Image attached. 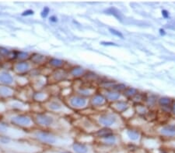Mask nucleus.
Segmentation results:
<instances>
[{"instance_id":"b1692460","label":"nucleus","mask_w":175,"mask_h":153,"mask_svg":"<svg viewBox=\"0 0 175 153\" xmlns=\"http://www.w3.org/2000/svg\"><path fill=\"white\" fill-rule=\"evenodd\" d=\"M127 135L132 140H137L139 138V133L134 130H128L127 132Z\"/></svg>"},{"instance_id":"f03ea898","label":"nucleus","mask_w":175,"mask_h":153,"mask_svg":"<svg viewBox=\"0 0 175 153\" xmlns=\"http://www.w3.org/2000/svg\"><path fill=\"white\" fill-rule=\"evenodd\" d=\"M10 122L14 125L20 126V127H24V128H28L32 125L33 121L27 114H18L11 118Z\"/></svg>"},{"instance_id":"f257e3e1","label":"nucleus","mask_w":175,"mask_h":153,"mask_svg":"<svg viewBox=\"0 0 175 153\" xmlns=\"http://www.w3.org/2000/svg\"><path fill=\"white\" fill-rule=\"evenodd\" d=\"M34 136L40 141L48 145H55L58 141L57 136L45 130H39L38 132H36Z\"/></svg>"},{"instance_id":"9b49d317","label":"nucleus","mask_w":175,"mask_h":153,"mask_svg":"<svg viewBox=\"0 0 175 153\" xmlns=\"http://www.w3.org/2000/svg\"><path fill=\"white\" fill-rule=\"evenodd\" d=\"M14 91L7 86H2L0 87V96L2 97H11L13 95Z\"/></svg>"},{"instance_id":"ddd939ff","label":"nucleus","mask_w":175,"mask_h":153,"mask_svg":"<svg viewBox=\"0 0 175 153\" xmlns=\"http://www.w3.org/2000/svg\"><path fill=\"white\" fill-rule=\"evenodd\" d=\"M85 73H86V70L83 69V68L80 67H73L70 70V74L73 75V77L75 78H79V77H82L83 75H84Z\"/></svg>"},{"instance_id":"393cba45","label":"nucleus","mask_w":175,"mask_h":153,"mask_svg":"<svg viewBox=\"0 0 175 153\" xmlns=\"http://www.w3.org/2000/svg\"><path fill=\"white\" fill-rule=\"evenodd\" d=\"M114 91H125L126 89V87L125 84H122V83H114V85L111 87Z\"/></svg>"},{"instance_id":"a211bd4d","label":"nucleus","mask_w":175,"mask_h":153,"mask_svg":"<svg viewBox=\"0 0 175 153\" xmlns=\"http://www.w3.org/2000/svg\"><path fill=\"white\" fill-rule=\"evenodd\" d=\"M114 107L118 111H125L128 108V105L125 101H118V102L115 103Z\"/></svg>"},{"instance_id":"7ed1b4c3","label":"nucleus","mask_w":175,"mask_h":153,"mask_svg":"<svg viewBox=\"0 0 175 153\" xmlns=\"http://www.w3.org/2000/svg\"><path fill=\"white\" fill-rule=\"evenodd\" d=\"M36 123L42 127H49L52 125L55 119L51 115L46 113H38L35 117Z\"/></svg>"},{"instance_id":"473e14b6","label":"nucleus","mask_w":175,"mask_h":153,"mask_svg":"<svg viewBox=\"0 0 175 153\" xmlns=\"http://www.w3.org/2000/svg\"><path fill=\"white\" fill-rule=\"evenodd\" d=\"M34 14V11L32 10H27L25 11L22 12V16H32Z\"/></svg>"},{"instance_id":"c85d7f7f","label":"nucleus","mask_w":175,"mask_h":153,"mask_svg":"<svg viewBox=\"0 0 175 153\" xmlns=\"http://www.w3.org/2000/svg\"><path fill=\"white\" fill-rule=\"evenodd\" d=\"M109 31H110V33H112L113 35L116 36V37H120V38H122V39H123V38H124V36H123V34H122V33H121V32L118 31L117 29H112V28H110V29H109Z\"/></svg>"},{"instance_id":"c756f323","label":"nucleus","mask_w":175,"mask_h":153,"mask_svg":"<svg viewBox=\"0 0 175 153\" xmlns=\"http://www.w3.org/2000/svg\"><path fill=\"white\" fill-rule=\"evenodd\" d=\"M10 142H11V139L10 137L3 136V137L0 138V143L2 145H9Z\"/></svg>"},{"instance_id":"412c9836","label":"nucleus","mask_w":175,"mask_h":153,"mask_svg":"<svg viewBox=\"0 0 175 153\" xmlns=\"http://www.w3.org/2000/svg\"><path fill=\"white\" fill-rule=\"evenodd\" d=\"M28 53L24 51H16V59H19L20 61H25V60L30 58Z\"/></svg>"},{"instance_id":"f8f14e48","label":"nucleus","mask_w":175,"mask_h":153,"mask_svg":"<svg viewBox=\"0 0 175 153\" xmlns=\"http://www.w3.org/2000/svg\"><path fill=\"white\" fill-rule=\"evenodd\" d=\"M53 77L55 81H63V80L66 79L67 77H68V74L65 70L58 69L53 74Z\"/></svg>"},{"instance_id":"1a4fd4ad","label":"nucleus","mask_w":175,"mask_h":153,"mask_svg":"<svg viewBox=\"0 0 175 153\" xmlns=\"http://www.w3.org/2000/svg\"><path fill=\"white\" fill-rule=\"evenodd\" d=\"M47 108L52 111H60L63 109V105L59 101H51L47 104Z\"/></svg>"},{"instance_id":"4be33fe9","label":"nucleus","mask_w":175,"mask_h":153,"mask_svg":"<svg viewBox=\"0 0 175 153\" xmlns=\"http://www.w3.org/2000/svg\"><path fill=\"white\" fill-rule=\"evenodd\" d=\"M107 12H108L109 14H111L114 16H115L116 18H118V20H122V14L121 12L117 10L116 8H114V7H111V8H109L108 10H107Z\"/></svg>"},{"instance_id":"c9c22d12","label":"nucleus","mask_w":175,"mask_h":153,"mask_svg":"<svg viewBox=\"0 0 175 153\" xmlns=\"http://www.w3.org/2000/svg\"><path fill=\"white\" fill-rule=\"evenodd\" d=\"M162 13H163V16H164V17H166V18L168 17V16H169V15L167 14V12L166 11V10H163V11H162Z\"/></svg>"},{"instance_id":"7c9ffc66","label":"nucleus","mask_w":175,"mask_h":153,"mask_svg":"<svg viewBox=\"0 0 175 153\" xmlns=\"http://www.w3.org/2000/svg\"><path fill=\"white\" fill-rule=\"evenodd\" d=\"M49 12H50V9L48 8L47 6H45V7L42 10V12H41V16L44 19V18H46L47 16H48Z\"/></svg>"},{"instance_id":"f3484780","label":"nucleus","mask_w":175,"mask_h":153,"mask_svg":"<svg viewBox=\"0 0 175 153\" xmlns=\"http://www.w3.org/2000/svg\"><path fill=\"white\" fill-rule=\"evenodd\" d=\"M65 62L62 60L57 58H51L49 60L50 66L53 67L55 68H61L64 65Z\"/></svg>"},{"instance_id":"4c0bfd02","label":"nucleus","mask_w":175,"mask_h":153,"mask_svg":"<svg viewBox=\"0 0 175 153\" xmlns=\"http://www.w3.org/2000/svg\"><path fill=\"white\" fill-rule=\"evenodd\" d=\"M61 153H70V152H61Z\"/></svg>"},{"instance_id":"aec40b11","label":"nucleus","mask_w":175,"mask_h":153,"mask_svg":"<svg viewBox=\"0 0 175 153\" xmlns=\"http://www.w3.org/2000/svg\"><path fill=\"white\" fill-rule=\"evenodd\" d=\"M96 134H97V135H98L99 137L104 138H105V137H107V136H108V135H111V134H112V132H111V130L108 129V128H104L101 130H99Z\"/></svg>"},{"instance_id":"cd10ccee","label":"nucleus","mask_w":175,"mask_h":153,"mask_svg":"<svg viewBox=\"0 0 175 153\" xmlns=\"http://www.w3.org/2000/svg\"><path fill=\"white\" fill-rule=\"evenodd\" d=\"M9 131V125L5 123H0V133H7Z\"/></svg>"},{"instance_id":"6e6552de","label":"nucleus","mask_w":175,"mask_h":153,"mask_svg":"<svg viewBox=\"0 0 175 153\" xmlns=\"http://www.w3.org/2000/svg\"><path fill=\"white\" fill-rule=\"evenodd\" d=\"M73 149L76 153H87L88 148L86 145L80 142H76L73 145Z\"/></svg>"},{"instance_id":"39448f33","label":"nucleus","mask_w":175,"mask_h":153,"mask_svg":"<svg viewBox=\"0 0 175 153\" xmlns=\"http://www.w3.org/2000/svg\"><path fill=\"white\" fill-rule=\"evenodd\" d=\"M69 104L75 108H81L87 105V100L82 96H73L69 100Z\"/></svg>"},{"instance_id":"72a5a7b5","label":"nucleus","mask_w":175,"mask_h":153,"mask_svg":"<svg viewBox=\"0 0 175 153\" xmlns=\"http://www.w3.org/2000/svg\"><path fill=\"white\" fill-rule=\"evenodd\" d=\"M49 20L51 23H57L58 22V17L55 16H51L49 18Z\"/></svg>"},{"instance_id":"5701e85b","label":"nucleus","mask_w":175,"mask_h":153,"mask_svg":"<svg viewBox=\"0 0 175 153\" xmlns=\"http://www.w3.org/2000/svg\"><path fill=\"white\" fill-rule=\"evenodd\" d=\"M137 94V90L135 89V88H132V87H128V88H126L125 90V95L127 96L128 97H134Z\"/></svg>"},{"instance_id":"a878e982","label":"nucleus","mask_w":175,"mask_h":153,"mask_svg":"<svg viewBox=\"0 0 175 153\" xmlns=\"http://www.w3.org/2000/svg\"><path fill=\"white\" fill-rule=\"evenodd\" d=\"M104 139V141L106 142L107 144H114L115 141H116V138H115V136L113 135V134H111V135H110L107 136V137L104 138H103Z\"/></svg>"},{"instance_id":"f704fd0d","label":"nucleus","mask_w":175,"mask_h":153,"mask_svg":"<svg viewBox=\"0 0 175 153\" xmlns=\"http://www.w3.org/2000/svg\"><path fill=\"white\" fill-rule=\"evenodd\" d=\"M101 44L104 45V46H116L115 43H112V42H101Z\"/></svg>"},{"instance_id":"e433bc0d","label":"nucleus","mask_w":175,"mask_h":153,"mask_svg":"<svg viewBox=\"0 0 175 153\" xmlns=\"http://www.w3.org/2000/svg\"><path fill=\"white\" fill-rule=\"evenodd\" d=\"M173 111H174V113L175 114V105L173 106Z\"/></svg>"},{"instance_id":"423d86ee","label":"nucleus","mask_w":175,"mask_h":153,"mask_svg":"<svg viewBox=\"0 0 175 153\" xmlns=\"http://www.w3.org/2000/svg\"><path fill=\"white\" fill-rule=\"evenodd\" d=\"M116 122V117L112 114H104L100 115L99 118V122L105 127L112 125Z\"/></svg>"},{"instance_id":"4468645a","label":"nucleus","mask_w":175,"mask_h":153,"mask_svg":"<svg viewBox=\"0 0 175 153\" xmlns=\"http://www.w3.org/2000/svg\"><path fill=\"white\" fill-rule=\"evenodd\" d=\"M105 101V98L103 95L96 94L93 97L91 100V103L93 106H99V105H103Z\"/></svg>"},{"instance_id":"9d476101","label":"nucleus","mask_w":175,"mask_h":153,"mask_svg":"<svg viewBox=\"0 0 175 153\" xmlns=\"http://www.w3.org/2000/svg\"><path fill=\"white\" fill-rule=\"evenodd\" d=\"M30 60L33 64H42L45 62L46 56L44 55L40 54V53H33L30 56Z\"/></svg>"},{"instance_id":"bb28decb","label":"nucleus","mask_w":175,"mask_h":153,"mask_svg":"<svg viewBox=\"0 0 175 153\" xmlns=\"http://www.w3.org/2000/svg\"><path fill=\"white\" fill-rule=\"evenodd\" d=\"M79 94L83 97V96H87V95H90L91 94V91L89 88H82L81 87L79 91Z\"/></svg>"},{"instance_id":"0eeeda50","label":"nucleus","mask_w":175,"mask_h":153,"mask_svg":"<svg viewBox=\"0 0 175 153\" xmlns=\"http://www.w3.org/2000/svg\"><path fill=\"white\" fill-rule=\"evenodd\" d=\"M13 77L8 71L0 72V82L6 85H10L13 83Z\"/></svg>"},{"instance_id":"dca6fc26","label":"nucleus","mask_w":175,"mask_h":153,"mask_svg":"<svg viewBox=\"0 0 175 153\" xmlns=\"http://www.w3.org/2000/svg\"><path fill=\"white\" fill-rule=\"evenodd\" d=\"M32 97L34 101H38V102H42V101H46L48 96L44 92H36V93L33 94Z\"/></svg>"},{"instance_id":"6ab92c4d","label":"nucleus","mask_w":175,"mask_h":153,"mask_svg":"<svg viewBox=\"0 0 175 153\" xmlns=\"http://www.w3.org/2000/svg\"><path fill=\"white\" fill-rule=\"evenodd\" d=\"M162 132L167 135H175V125H169L162 129Z\"/></svg>"},{"instance_id":"2f4dec72","label":"nucleus","mask_w":175,"mask_h":153,"mask_svg":"<svg viewBox=\"0 0 175 153\" xmlns=\"http://www.w3.org/2000/svg\"><path fill=\"white\" fill-rule=\"evenodd\" d=\"M159 103H160V105H163V106H167V105H169L170 103H171V99L163 97V98H161L159 100Z\"/></svg>"},{"instance_id":"20e7f679","label":"nucleus","mask_w":175,"mask_h":153,"mask_svg":"<svg viewBox=\"0 0 175 153\" xmlns=\"http://www.w3.org/2000/svg\"><path fill=\"white\" fill-rule=\"evenodd\" d=\"M14 70L20 75L27 74L30 70V64L27 61H19L14 65Z\"/></svg>"},{"instance_id":"2eb2a0df","label":"nucleus","mask_w":175,"mask_h":153,"mask_svg":"<svg viewBox=\"0 0 175 153\" xmlns=\"http://www.w3.org/2000/svg\"><path fill=\"white\" fill-rule=\"evenodd\" d=\"M106 98L109 101H118L119 97H120V94L117 92V91H109L106 92Z\"/></svg>"}]
</instances>
